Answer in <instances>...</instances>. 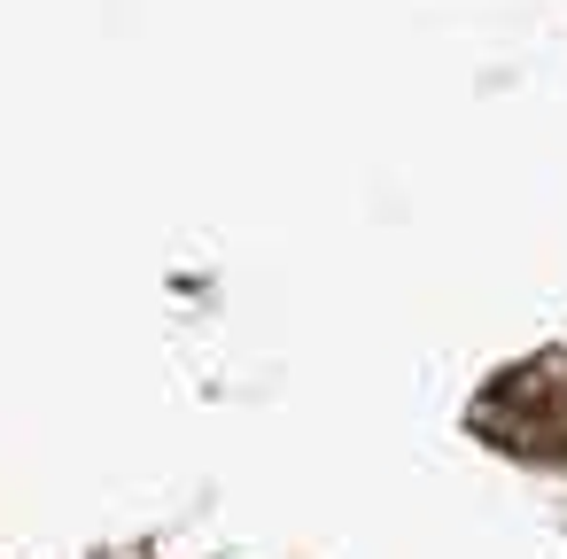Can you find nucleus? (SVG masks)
Listing matches in <instances>:
<instances>
[{"mask_svg":"<svg viewBox=\"0 0 567 559\" xmlns=\"http://www.w3.org/2000/svg\"><path fill=\"white\" fill-rule=\"evenodd\" d=\"M474 427L497 435V451L567 458V358H536V365L497 373V389L474 404Z\"/></svg>","mask_w":567,"mask_h":559,"instance_id":"obj_1","label":"nucleus"}]
</instances>
